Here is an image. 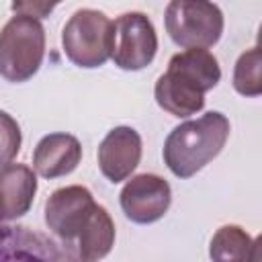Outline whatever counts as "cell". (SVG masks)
Returning a JSON list of instances; mask_svg holds the SVG:
<instances>
[{
    "label": "cell",
    "mask_w": 262,
    "mask_h": 262,
    "mask_svg": "<svg viewBox=\"0 0 262 262\" xmlns=\"http://www.w3.org/2000/svg\"><path fill=\"white\" fill-rule=\"evenodd\" d=\"M221 80L217 57L209 49L192 47L170 57L168 70L158 78L154 96L172 117H190L203 111L205 94Z\"/></svg>",
    "instance_id": "6da1fadb"
},
{
    "label": "cell",
    "mask_w": 262,
    "mask_h": 262,
    "mask_svg": "<svg viewBox=\"0 0 262 262\" xmlns=\"http://www.w3.org/2000/svg\"><path fill=\"white\" fill-rule=\"evenodd\" d=\"M227 137L229 119L219 111L180 123L164 141V164L174 176L190 178L221 154Z\"/></svg>",
    "instance_id": "7a4b0ae2"
},
{
    "label": "cell",
    "mask_w": 262,
    "mask_h": 262,
    "mask_svg": "<svg viewBox=\"0 0 262 262\" xmlns=\"http://www.w3.org/2000/svg\"><path fill=\"white\" fill-rule=\"evenodd\" d=\"M45 57V29L33 16L16 14L0 31V76L18 84L31 80Z\"/></svg>",
    "instance_id": "3957f363"
},
{
    "label": "cell",
    "mask_w": 262,
    "mask_h": 262,
    "mask_svg": "<svg viewBox=\"0 0 262 262\" xmlns=\"http://www.w3.org/2000/svg\"><path fill=\"white\" fill-rule=\"evenodd\" d=\"M164 27L178 47L209 49L221 39L225 20L213 0H170Z\"/></svg>",
    "instance_id": "277c9868"
},
{
    "label": "cell",
    "mask_w": 262,
    "mask_h": 262,
    "mask_svg": "<svg viewBox=\"0 0 262 262\" xmlns=\"http://www.w3.org/2000/svg\"><path fill=\"white\" fill-rule=\"evenodd\" d=\"M111 25L113 20L100 10H76L61 31L66 57L74 66L86 70L104 66L111 57Z\"/></svg>",
    "instance_id": "5b68a950"
},
{
    "label": "cell",
    "mask_w": 262,
    "mask_h": 262,
    "mask_svg": "<svg viewBox=\"0 0 262 262\" xmlns=\"http://www.w3.org/2000/svg\"><path fill=\"white\" fill-rule=\"evenodd\" d=\"M158 53L154 23L143 12H125L111 25V59L117 68L137 72L147 68Z\"/></svg>",
    "instance_id": "8992f818"
},
{
    "label": "cell",
    "mask_w": 262,
    "mask_h": 262,
    "mask_svg": "<svg viewBox=\"0 0 262 262\" xmlns=\"http://www.w3.org/2000/svg\"><path fill=\"white\" fill-rule=\"evenodd\" d=\"M96 201L82 184H70L51 192L45 203V223L66 246H74L80 229L90 217Z\"/></svg>",
    "instance_id": "52a82bcc"
},
{
    "label": "cell",
    "mask_w": 262,
    "mask_h": 262,
    "mask_svg": "<svg viewBox=\"0 0 262 262\" xmlns=\"http://www.w3.org/2000/svg\"><path fill=\"white\" fill-rule=\"evenodd\" d=\"M119 201L127 219L139 225H147L160 221L168 213L172 203V188L166 178L145 172L127 180Z\"/></svg>",
    "instance_id": "ba28073f"
},
{
    "label": "cell",
    "mask_w": 262,
    "mask_h": 262,
    "mask_svg": "<svg viewBox=\"0 0 262 262\" xmlns=\"http://www.w3.org/2000/svg\"><path fill=\"white\" fill-rule=\"evenodd\" d=\"M141 135L127 125L111 129L98 145V168L113 184L123 182L139 166Z\"/></svg>",
    "instance_id": "9c48e42d"
},
{
    "label": "cell",
    "mask_w": 262,
    "mask_h": 262,
    "mask_svg": "<svg viewBox=\"0 0 262 262\" xmlns=\"http://www.w3.org/2000/svg\"><path fill=\"white\" fill-rule=\"evenodd\" d=\"M82 160V143L70 133H49L39 139L33 151V168L41 178L68 176Z\"/></svg>",
    "instance_id": "30bf717a"
},
{
    "label": "cell",
    "mask_w": 262,
    "mask_h": 262,
    "mask_svg": "<svg viewBox=\"0 0 262 262\" xmlns=\"http://www.w3.org/2000/svg\"><path fill=\"white\" fill-rule=\"evenodd\" d=\"M37 192V174L27 164L0 166V217L14 221L29 213Z\"/></svg>",
    "instance_id": "8fae6325"
},
{
    "label": "cell",
    "mask_w": 262,
    "mask_h": 262,
    "mask_svg": "<svg viewBox=\"0 0 262 262\" xmlns=\"http://www.w3.org/2000/svg\"><path fill=\"white\" fill-rule=\"evenodd\" d=\"M76 256L82 260H100L108 256V252L115 246V221L111 213L102 205H94L90 217L86 219L84 227L80 229L76 242Z\"/></svg>",
    "instance_id": "7c38bea8"
},
{
    "label": "cell",
    "mask_w": 262,
    "mask_h": 262,
    "mask_svg": "<svg viewBox=\"0 0 262 262\" xmlns=\"http://www.w3.org/2000/svg\"><path fill=\"white\" fill-rule=\"evenodd\" d=\"M256 242L239 225H223L215 231L209 248V256L217 262L227 260H250Z\"/></svg>",
    "instance_id": "4fadbf2b"
},
{
    "label": "cell",
    "mask_w": 262,
    "mask_h": 262,
    "mask_svg": "<svg viewBox=\"0 0 262 262\" xmlns=\"http://www.w3.org/2000/svg\"><path fill=\"white\" fill-rule=\"evenodd\" d=\"M53 246H55L53 242L45 239L39 233L29 231L27 227H0V258L8 248H12L10 258H20L16 248H27L33 254V258H53V260L63 258V254L57 252Z\"/></svg>",
    "instance_id": "5bb4252c"
},
{
    "label": "cell",
    "mask_w": 262,
    "mask_h": 262,
    "mask_svg": "<svg viewBox=\"0 0 262 262\" xmlns=\"http://www.w3.org/2000/svg\"><path fill=\"white\" fill-rule=\"evenodd\" d=\"M262 57H260V47H252L244 51L233 68V88L242 96H260L262 94Z\"/></svg>",
    "instance_id": "9a60e30c"
},
{
    "label": "cell",
    "mask_w": 262,
    "mask_h": 262,
    "mask_svg": "<svg viewBox=\"0 0 262 262\" xmlns=\"http://www.w3.org/2000/svg\"><path fill=\"white\" fill-rule=\"evenodd\" d=\"M20 143H23V135H20L18 123L8 113L2 111L0 113V166L10 164L18 156Z\"/></svg>",
    "instance_id": "2e32d148"
},
{
    "label": "cell",
    "mask_w": 262,
    "mask_h": 262,
    "mask_svg": "<svg viewBox=\"0 0 262 262\" xmlns=\"http://www.w3.org/2000/svg\"><path fill=\"white\" fill-rule=\"evenodd\" d=\"M61 0H12L10 8L14 14H23V16H33V18H47L55 6Z\"/></svg>",
    "instance_id": "e0dca14e"
},
{
    "label": "cell",
    "mask_w": 262,
    "mask_h": 262,
    "mask_svg": "<svg viewBox=\"0 0 262 262\" xmlns=\"http://www.w3.org/2000/svg\"><path fill=\"white\" fill-rule=\"evenodd\" d=\"M0 223H2V217H0Z\"/></svg>",
    "instance_id": "ac0fdd59"
},
{
    "label": "cell",
    "mask_w": 262,
    "mask_h": 262,
    "mask_svg": "<svg viewBox=\"0 0 262 262\" xmlns=\"http://www.w3.org/2000/svg\"><path fill=\"white\" fill-rule=\"evenodd\" d=\"M0 113H2V111H0Z\"/></svg>",
    "instance_id": "d6986e66"
}]
</instances>
